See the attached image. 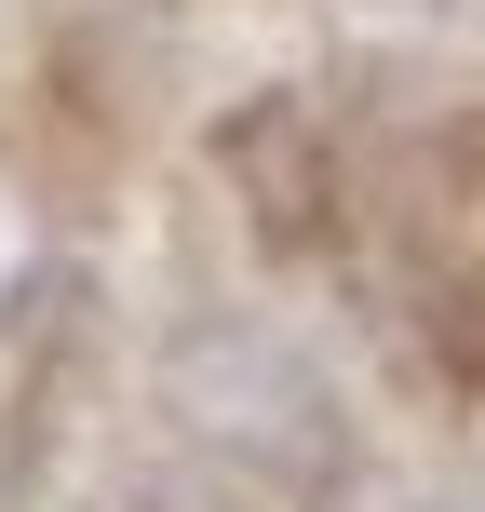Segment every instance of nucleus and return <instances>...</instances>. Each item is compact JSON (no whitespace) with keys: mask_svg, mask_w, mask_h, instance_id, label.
Returning <instances> with one entry per match:
<instances>
[{"mask_svg":"<svg viewBox=\"0 0 485 512\" xmlns=\"http://www.w3.org/2000/svg\"><path fill=\"white\" fill-rule=\"evenodd\" d=\"M162 418H176L230 486H256V499H337L351 486V405H337V378L283 324H243V310L176 324V351H162Z\"/></svg>","mask_w":485,"mask_h":512,"instance_id":"obj_1","label":"nucleus"},{"mask_svg":"<svg viewBox=\"0 0 485 512\" xmlns=\"http://www.w3.org/2000/svg\"><path fill=\"white\" fill-rule=\"evenodd\" d=\"M216 162L243 176V203H256V230H270V243H310V230L337 216V162H324V122H310L297 95H256V108H230Z\"/></svg>","mask_w":485,"mask_h":512,"instance_id":"obj_2","label":"nucleus"}]
</instances>
